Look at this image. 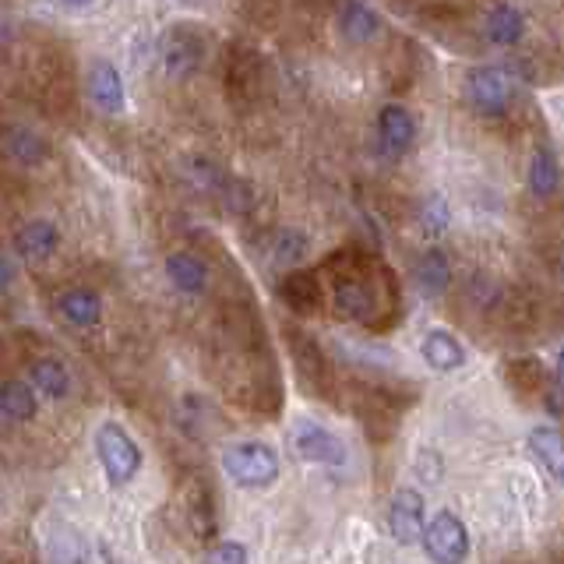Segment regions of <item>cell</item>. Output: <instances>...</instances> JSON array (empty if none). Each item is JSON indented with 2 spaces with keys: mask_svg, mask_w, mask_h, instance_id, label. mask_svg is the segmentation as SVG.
<instances>
[{
  "mask_svg": "<svg viewBox=\"0 0 564 564\" xmlns=\"http://www.w3.org/2000/svg\"><path fill=\"white\" fill-rule=\"evenodd\" d=\"M57 314L67 321L71 328H96L99 318H103V300H99L96 290H85V286H75V290H64L57 297Z\"/></svg>",
  "mask_w": 564,
  "mask_h": 564,
  "instance_id": "9",
  "label": "cell"
},
{
  "mask_svg": "<svg viewBox=\"0 0 564 564\" xmlns=\"http://www.w3.org/2000/svg\"><path fill=\"white\" fill-rule=\"evenodd\" d=\"M466 96H469V103H473V110L487 113V117H498V113H505L508 106H512L515 82L505 67L483 64V67H473V71H469Z\"/></svg>",
  "mask_w": 564,
  "mask_h": 564,
  "instance_id": "3",
  "label": "cell"
},
{
  "mask_svg": "<svg viewBox=\"0 0 564 564\" xmlns=\"http://www.w3.org/2000/svg\"><path fill=\"white\" fill-rule=\"evenodd\" d=\"M483 36L494 46H515L526 36V15L512 4H498V8L487 11V22H483Z\"/></svg>",
  "mask_w": 564,
  "mask_h": 564,
  "instance_id": "14",
  "label": "cell"
},
{
  "mask_svg": "<svg viewBox=\"0 0 564 564\" xmlns=\"http://www.w3.org/2000/svg\"><path fill=\"white\" fill-rule=\"evenodd\" d=\"M29 385L39 395H46V399L60 402L71 395V374H67V367L60 360H36L29 367Z\"/></svg>",
  "mask_w": 564,
  "mask_h": 564,
  "instance_id": "17",
  "label": "cell"
},
{
  "mask_svg": "<svg viewBox=\"0 0 564 564\" xmlns=\"http://www.w3.org/2000/svg\"><path fill=\"white\" fill-rule=\"evenodd\" d=\"M420 353L423 360L434 367V371H459L462 364H466V349H462V342L455 339L448 328H431V332L423 335L420 342Z\"/></svg>",
  "mask_w": 564,
  "mask_h": 564,
  "instance_id": "11",
  "label": "cell"
},
{
  "mask_svg": "<svg viewBox=\"0 0 564 564\" xmlns=\"http://www.w3.org/2000/svg\"><path fill=\"white\" fill-rule=\"evenodd\" d=\"M335 311L353 321L371 318V311H374L371 279H364L360 272H346L342 279H335Z\"/></svg>",
  "mask_w": 564,
  "mask_h": 564,
  "instance_id": "8",
  "label": "cell"
},
{
  "mask_svg": "<svg viewBox=\"0 0 564 564\" xmlns=\"http://www.w3.org/2000/svg\"><path fill=\"white\" fill-rule=\"evenodd\" d=\"M96 455L103 462V473L110 476V483H127L138 476L141 469V448L120 423H103L96 431Z\"/></svg>",
  "mask_w": 564,
  "mask_h": 564,
  "instance_id": "2",
  "label": "cell"
},
{
  "mask_svg": "<svg viewBox=\"0 0 564 564\" xmlns=\"http://www.w3.org/2000/svg\"><path fill=\"white\" fill-rule=\"evenodd\" d=\"M60 244V230L50 223V219H29V223H22L15 230V237H11V247H15V254H22V258H50L53 251H57Z\"/></svg>",
  "mask_w": 564,
  "mask_h": 564,
  "instance_id": "10",
  "label": "cell"
},
{
  "mask_svg": "<svg viewBox=\"0 0 564 564\" xmlns=\"http://www.w3.org/2000/svg\"><path fill=\"white\" fill-rule=\"evenodd\" d=\"M378 138H381V149L388 156H402V152L413 145L416 138V124L402 106H385L378 113Z\"/></svg>",
  "mask_w": 564,
  "mask_h": 564,
  "instance_id": "13",
  "label": "cell"
},
{
  "mask_svg": "<svg viewBox=\"0 0 564 564\" xmlns=\"http://www.w3.org/2000/svg\"><path fill=\"white\" fill-rule=\"evenodd\" d=\"M272 254L279 265H297V261L307 254V237L300 230H293V226H282V230L275 233Z\"/></svg>",
  "mask_w": 564,
  "mask_h": 564,
  "instance_id": "25",
  "label": "cell"
},
{
  "mask_svg": "<svg viewBox=\"0 0 564 564\" xmlns=\"http://www.w3.org/2000/svg\"><path fill=\"white\" fill-rule=\"evenodd\" d=\"M223 469L240 487L265 490L279 480V455L265 441H237L223 452Z\"/></svg>",
  "mask_w": 564,
  "mask_h": 564,
  "instance_id": "1",
  "label": "cell"
},
{
  "mask_svg": "<svg viewBox=\"0 0 564 564\" xmlns=\"http://www.w3.org/2000/svg\"><path fill=\"white\" fill-rule=\"evenodd\" d=\"M561 272H564V261H561Z\"/></svg>",
  "mask_w": 564,
  "mask_h": 564,
  "instance_id": "27",
  "label": "cell"
},
{
  "mask_svg": "<svg viewBox=\"0 0 564 564\" xmlns=\"http://www.w3.org/2000/svg\"><path fill=\"white\" fill-rule=\"evenodd\" d=\"M208 564H247V550L233 540H223L208 550Z\"/></svg>",
  "mask_w": 564,
  "mask_h": 564,
  "instance_id": "26",
  "label": "cell"
},
{
  "mask_svg": "<svg viewBox=\"0 0 564 564\" xmlns=\"http://www.w3.org/2000/svg\"><path fill=\"white\" fill-rule=\"evenodd\" d=\"M293 452L300 462H314V466H342L346 462V445L328 427L311 420H300L293 427Z\"/></svg>",
  "mask_w": 564,
  "mask_h": 564,
  "instance_id": "5",
  "label": "cell"
},
{
  "mask_svg": "<svg viewBox=\"0 0 564 564\" xmlns=\"http://www.w3.org/2000/svg\"><path fill=\"white\" fill-rule=\"evenodd\" d=\"M423 498L416 490H395L392 505H388V533H392L395 543L402 547H413V543L423 540L427 526H423Z\"/></svg>",
  "mask_w": 564,
  "mask_h": 564,
  "instance_id": "7",
  "label": "cell"
},
{
  "mask_svg": "<svg viewBox=\"0 0 564 564\" xmlns=\"http://www.w3.org/2000/svg\"><path fill=\"white\" fill-rule=\"evenodd\" d=\"M205 43L191 25H173L163 39V67L170 78H191L201 67Z\"/></svg>",
  "mask_w": 564,
  "mask_h": 564,
  "instance_id": "6",
  "label": "cell"
},
{
  "mask_svg": "<svg viewBox=\"0 0 564 564\" xmlns=\"http://www.w3.org/2000/svg\"><path fill=\"white\" fill-rule=\"evenodd\" d=\"M413 282L423 297H438V293L448 290V282H452V265H448V258L441 251L420 254L413 265Z\"/></svg>",
  "mask_w": 564,
  "mask_h": 564,
  "instance_id": "15",
  "label": "cell"
},
{
  "mask_svg": "<svg viewBox=\"0 0 564 564\" xmlns=\"http://www.w3.org/2000/svg\"><path fill=\"white\" fill-rule=\"evenodd\" d=\"M339 29L349 43H371L381 32V18H378V11L367 8V4H346V8L339 11Z\"/></svg>",
  "mask_w": 564,
  "mask_h": 564,
  "instance_id": "20",
  "label": "cell"
},
{
  "mask_svg": "<svg viewBox=\"0 0 564 564\" xmlns=\"http://www.w3.org/2000/svg\"><path fill=\"white\" fill-rule=\"evenodd\" d=\"M166 275H170V282L177 286L180 293H201L208 286V268L201 258H194V254L187 251H177L166 258Z\"/></svg>",
  "mask_w": 564,
  "mask_h": 564,
  "instance_id": "16",
  "label": "cell"
},
{
  "mask_svg": "<svg viewBox=\"0 0 564 564\" xmlns=\"http://www.w3.org/2000/svg\"><path fill=\"white\" fill-rule=\"evenodd\" d=\"M0 416L8 423H25L36 416V388L29 385V381H4V388H0Z\"/></svg>",
  "mask_w": 564,
  "mask_h": 564,
  "instance_id": "18",
  "label": "cell"
},
{
  "mask_svg": "<svg viewBox=\"0 0 564 564\" xmlns=\"http://www.w3.org/2000/svg\"><path fill=\"white\" fill-rule=\"evenodd\" d=\"M8 156L15 159L18 166H39L46 159V141L39 138L29 127H8Z\"/></svg>",
  "mask_w": 564,
  "mask_h": 564,
  "instance_id": "22",
  "label": "cell"
},
{
  "mask_svg": "<svg viewBox=\"0 0 564 564\" xmlns=\"http://www.w3.org/2000/svg\"><path fill=\"white\" fill-rule=\"evenodd\" d=\"M561 184V170H557V159L550 149H540L533 159H529V191L536 198H550Z\"/></svg>",
  "mask_w": 564,
  "mask_h": 564,
  "instance_id": "23",
  "label": "cell"
},
{
  "mask_svg": "<svg viewBox=\"0 0 564 564\" xmlns=\"http://www.w3.org/2000/svg\"><path fill=\"white\" fill-rule=\"evenodd\" d=\"M529 448H533L536 459L547 466V473L557 483H564V434L557 427H536L529 434Z\"/></svg>",
  "mask_w": 564,
  "mask_h": 564,
  "instance_id": "19",
  "label": "cell"
},
{
  "mask_svg": "<svg viewBox=\"0 0 564 564\" xmlns=\"http://www.w3.org/2000/svg\"><path fill=\"white\" fill-rule=\"evenodd\" d=\"M282 300H286L297 314H314L321 304L318 279H314L311 272H293L290 279L282 282Z\"/></svg>",
  "mask_w": 564,
  "mask_h": 564,
  "instance_id": "21",
  "label": "cell"
},
{
  "mask_svg": "<svg viewBox=\"0 0 564 564\" xmlns=\"http://www.w3.org/2000/svg\"><path fill=\"white\" fill-rule=\"evenodd\" d=\"M423 547L434 564H462L469 557V529L459 515L438 512L423 533Z\"/></svg>",
  "mask_w": 564,
  "mask_h": 564,
  "instance_id": "4",
  "label": "cell"
},
{
  "mask_svg": "<svg viewBox=\"0 0 564 564\" xmlns=\"http://www.w3.org/2000/svg\"><path fill=\"white\" fill-rule=\"evenodd\" d=\"M89 96L103 113H120L124 110V82L120 71L110 60H96L89 71Z\"/></svg>",
  "mask_w": 564,
  "mask_h": 564,
  "instance_id": "12",
  "label": "cell"
},
{
  "mask_svg": "<svg viewBox=\"0 0 564 564\" xmlns=\"http://www.w3.org/2000/svg\"><path fill=\"white\" fill-rule=\"evenodd\" d=\"M448 219H452V212H448V205H445V198H441V194H431V198L420 201L416 223H420V230L427 233V237H438V233H445Z\"/></svg>",
  "mask_w": 564,
  "mask_h": 564,
  "instance_id": "24",
  "label": "cell"
}]
</instances>
